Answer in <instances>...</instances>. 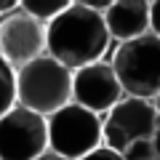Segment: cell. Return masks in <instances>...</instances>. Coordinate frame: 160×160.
I'll list each match as a JSON object with an SVG mask.
<instances>
[{
    "instance_id": "obj_2",
    "label": "cell",
    "mask_w": 160,
    "mask_h": 160,
    "mask_svg": "<svg viewBox=\"0 0 160 160\" xmlns=\"http://www.w3.org/2000/svg\"><path fill=\"white\" fill-rule=\"evenodd\" d=\"M72 75L75 69L43 53L16 69V102L48 118L72 102Z\"/></svg>"
},
{
    "instance_id": "obj_4",
    "label": "cell",
    "mask_w": 160,
    "mask_h": 160,
    "mask_svg": "<svg viewBox=\"0 0 160 160\" xmlns=\"http://www.w3.org/2000/svg\"><path fill=\"white\" fill-rule=\"evenodd\" d=\"M104 144L99 112L69 102L48 115V147L62 152L69 160H80L91 149Z\"/></svg>"
},
{
    "instance_id": "obj_19",
    "label": "cell",
    "mask_w": 160,
    "mask_h": 160,
    "mask_svg": "<svg viewBox=\"0 0 160 160\" xmlns=\"http://www.w3.org/2000/svg\"><path fill=\"white\" fill-rule=\"evenodd\" d=\"M152 160H160V158H152Z\"/></svg>"
},
{
    "instance_id": "obj_16",
    "label": "cell",
    "mask_w": 160,
    "mask_h": 160,
    "mask_svg": "<svg viewBox=\"0 0 160 160\" xmlns=\"http://www.w3.org/2000/svg\"><path fill=\"white\" fill-rule=\"evenodd\" d=\"M152 32L160 35V0H152Z\"/></svg>"
},
{
    "instance_id": "obj_11",
    "label": "cell",
    "mask_w": 160,
    "mask_h": 160,
    "mask_svg": "<svg viewBox=\"0 0 160 160\" xmlns=\"http://www.w3.org/2000/svg\"><path fill=\"white\" fill-rule=\"evenodd\" d=\"M75 0H19V8H24L27 13L43 19V22H51L56 13H62L64 8H69Z\"/></svg>"
},
{
    "instance_id": "obj_9",
    "label": "cell",
    "mask_w": 160,
    "mask_h": 160,
    "mask_svg": "<svg viewBox=\"0 0 160 160\" xmlns=\"http://www.w3.org/2000/svg\"><path fill=\"white\" fill-rule=\"evenodd\" d=\"M107 29L115 40H131L152 32V0H115L104 11Z\"/></svg>"
},
{
    "instance_id": "obj_15",
    "label": "cell",
    "mask_w": 160,
    "mask_h": 160,
    "mask_svg": "<svg viewBox=\"0 0 160 160\" xmlns=\"http://www.w3.org/2000/svg\"><path fill=\"white\" fill-rule=\"evenodd\" d=\"M35 160H69V158H64L62 152H56V149H51V147H48V149H43V152H40Z\"/></svg>"
},
{
    "instance_id": "obj_5",
    "label": "cell",
    "mask_w": 160,
    "mask_h": 160,
    "mask_svg": "<svg viewBox=\"0 0 160 160\" xmlns=\"http://www.w3.org/2000/svg\"><path fill=\"white\" fill-rule=\"evenodd\" d=\"M160 126V107L152 99L144 96H126L120 99L112 109L104 112L102 131H104V144L118 152L139 139H152Z\"/></svg>"
},
{
    "instance_id": "obj_12",
    "label": "cell",
    "mask_w": 160,
    "mask_h": 160,
    "mask_svg": "<svg viewBox=\"0 0 160 160\" xmlns=\"http://www.w3.org/2000/svg\"><path fill=\"white\" fill-rule=\"evenodd\" d=\"M123 158H126V160H152V158H158L155 136L152 139H139V142L128 144V147L123 149Z\"/></svg>"
},
{
    "instance_id": "obj_3",
    "label": "cell",
    "mask_w": 160,
    "mask_h": 160,
    "mask_svg": "<svg viewBox=\"0 0 160 160\" xmlns=\"http://www.w3.org/2000/svg\"><path fill=\"white\" fill-rule=\"evenodd\" d=\"M112 67L126 93L152 99L158 104L160 99V35L158 32H144L139 38L123 40L112 56Z\"/></svg>"
},
{
    "instance_id": "obj_17",
    "label": "cell",
    "mask_w": 160,
    "mask_h": 160,
    "mask_svg": "<svg viewBox=\"0 0 160 160\" xmlns=\"http://www.w3.org/2000/svg\"><path fill=\"white\" fill-rule=\"evenodd\" d=\"M13 8H19V0H0V13H8Z\"/></svg>"
},
{
    "instance_id": "obj_10",
    "label": "cell",
    "mask_w": 160,
    "mask_h": 160,
    "mask_svg": "<svg viewBox=\"0 0 160 160\" xmlns=\"http://www.w3.org/2000/svg\"><path fill=\"white\" fill-rule=\"evenodd\" d=\"M16 104V69L0 56V115Z\"/></svg>"
},
{
    "instance_id": "obj_18",
    "label": "cell",
    "mask_w": 160,
    "mask_h": 160,
    "mask_svg": "<svg viewBox=\"0 0 160 160\" xmlns=\"http://www.w3.org/2000/svg\"><path fill=\"white\" fill-rule=\"evenodd\" d=\"M155 149H158V158H160V126H158V131H155Z\"/></svg>"
},
{
    "instance_id": "obj_6",
    "label": "cell",
    "mask_w": 160,
    "mask_h": 160,
    "mask_svg": "<svg viewBox=\"0 0 160 160\" xmlns=\"http://www.w3.org/2000/svg\"><path fill=\"white\" fill-rule=\"evenodd\" d=\"M48 149V118L13 104L6 115H0V160H35Z\"/></svg>"
},
{
    "instance_id": "obj_8",
    "label": "cell",
    "mask_w": 160,
    "mask_h": 160,
    "mask_svg": "<svg viewBox=\"0 0 160 160\" xmlns=\"http://www.w3.org/2000/svg\"><path fill=\"white\" fill-rule=\"evenodd\" d=\"M123 96H126V91L120 86V78H118L112 64L93 62V64H86V67L75 69L72 102H78V104H83V107L102 115L107 109H112Z\"/></svg>"
},
{
    "instance_id": "obj_7",
    "label": "cell",
    "mask_w": 160,
    "mask_h": 160,
    "mask_svg": "<svg viewBox=\"0 0 160 160\" xmlns=\"http://www.w3.org/2000/svg\"><path fill=\"white\" fill-rule=\"evenodd\" d=\"M48 53V22L27 13L24 8L3 13L0 19V56L13 69Z\"/></svg>"
},
{
    "instance_id": "obj_1",
    "label": "cell",
    "mask_w": 160,
    "mask_h": 160,
    "mask_svg": "<svg viewBox=\"0 0 160 160\" xmlns=\"http://www.w3.org/2000/svg\"><path fill=\"white\" fill-rule=\"evenodd\" d=\"M109 40L112 35L104 22V11L83 6L78 0L48 22V53L69 69L102 62Z\"/></svg>"
},
{
    "instance_id": "obj_14",
    "label": "cell",
    "mask_w": 160,
    "mask_h": 160,
    "mask_svg": "<svg viewBox=\"0 0 160 160\" xmlns=\"http://www.w3.org/2000/svg\"><path fill=\"white\" fill-rule=\"evenodd\" d=\"M78 3H83V6H91V8H96V11H107L115 0H78Z\"/></svg>"
},
{
    "instance_id": "obj_13",
    "label": "cell",
    "mask_w": 160,
    "mask_h": 160,
    "mask_svg": "<svg viewBox=\"0 0 160 160\" xmlns=\"http://www.w3.org/2000/svg\"><path fill=\"white\" fill-rule=\"evenodd\" d=\"M80 160H126V158H123V152H118V149L107 147V144H99L96 149H91V152L83 155Z\"/></svg>"
}]
</instances>
